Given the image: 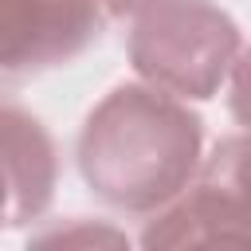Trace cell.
<instances>
[{
  "label": "cell",
  "instance_id": "1",
  "mask_svg": "<svg viewBox=\"0 0 251 251\" xmlns=\"http://www.w3.org/2000/svg\"><path fill=\"white\" fill-rule=\"evenodd\" d=\"M200 149V114L153 82H122L82 122L78 173L102 204L153 216L188 188Z\"/></svg>",
  "mask_w": 251,
  "mask_h": 251
},
{
  "label": "cell",
  "instance_id": "2",
  "mask_svg": "<svg viewBox=\"0 0 251 251\" xmlns=\"http://www.w3.org/2000/svg\"><path fill=\"white\" fill-rule=\"evenodd\" d=\"M239 55V24L212 0H153L133 16L129 63L176 98H212Z\"/></svg>",
  "mask_w": 251,
  "mask_h": 251
},
{
  "label": "cell",
  "instance_id": "3",
  "mask_svg": "<svg viewBox=\"0 0 251 251\" xmlns=\"http://www.w3.org/2000/svg\"><path fill=\"white\" fill-rule=\"evenodd\" d=\"M251 247V133L224 137L188 188L141 231V247Z\"/></svg>",
  "mask_w": 251,
  "mask_h": 251
},
{
  "label": "cell",
  "instance_id": "4",
  "mask_svg": "<svg viewBox=\"0 0 251 251\" xmlns=\"http://www.w3.org/2000/svg\"><path fill=\"white\" fill-rule=\"evenodd\" d=\"M102 24V0H0V78L71 63Z\"/></svg>",
  "mask_w": 251,
  "mask_h": 251
},
{
  "label": "cell",
  "instance_id": "5",
  "mask_svg": "<svg viewBox=\"0 0 251 251\" xmlns=\"http://www.w3.org/2000/svg\"><path fill=\"white\" fill-rule=\"evenodd\" d=\"M55 180L59 157L43 122L16 102H0V227L39 220Z\"/></svg>",
  "mask_w": 251,
  "mask_h": 251
},
{
  "label": "cell",
  "instance_id": "6",
  "mask_svg": "<svg viewBox=\"0 0 251 251\" xmlns=\"http://www.w3.org/2000/svg\"><path fill=\"white\" fill-rule=\"evenodd\" d=\"M227 110L251 133V47L239 51L235 63H231V75H227Z\"/></svg>",
  "mask_w": 251,
  "mask_h": 251
},
{
  "label": "cell",
  "instance_id": "7",
  "mask_svg": "<svg viewBox=\"0 0 251 251\" xmlns=\"http://www.w3.org/2000/svg\"><path fill=\"white\" fill-rule=\"evenodd\" d=\"M153 0H102L106 16H137L141 8H149Z\"/></svg>",
  "mask_w": 251,
  "mask_h": 251
}]
</instances>
